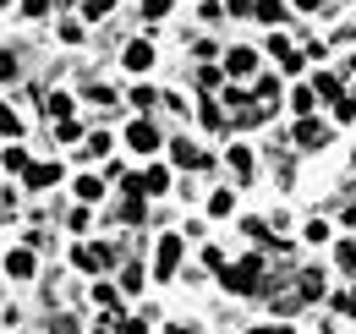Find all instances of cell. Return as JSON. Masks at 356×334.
Listing matches in <instances>:
<instances>
[{"mask_svg":"<svg viewBox=\"0 0 356 334\" xmlns=\"http://www.w3.org/2000/svg\"><path fill=\"white\" fill-rule=\"evenodd\" d=\"M0 165H6V170H17V175H22V170L33 165V159H28V148H17V143H6V154H0Z\"/></svg>","mask_w":356,"mask_h":334,"instance_id":"cell-21","label":"cell"},{"mask_svg":"<svg viewBox=\"0 0 356 334\" xmlns=\"http://www.w3.org/2000/svg\"><path fill=\"white\" fill-rule=\"evenodd\" d=\"M302 236H307L312 247H318V241H329V219H307V230H302Z\"/></svg>","mask_w":356,"mask_h":334,"instance_id":"cell-31","label":"cell"},{"mask_svg":"<svg viewBox=\"0 0 356 334\" xmlns=\"http://www.w3.org/2000/svg\"><path fill=\"white\" fill-rule=\"evenodd\" d=\"M121 61H127V72H137V77H143V72L154 66V44H148V39H132V44H127V55H121Z\"/></svg>","mask_w":356,"mask_h":334,"instance_id":"cell-12","label":"cell"},{"mask_svg":"<svg viewBox=\"0 0 356 334\" xmlns=\"http://www.w3.org/2000/svg\"><path fill=\"white\" fill-rule=\"evenodd\" d=\"M104 154H110V137H104V132H93L88 143H83V159H104Z\"/></svg>","mask_w":356,"mask_h":334,"instance_id":"cell-27","label":"cell"},{"mask_svg":"<svg viewBox=\"0 0 356 334\" xmlns=\"http://www.w3.org/2000/svg\"><path fill=\"white\" fill-rule=\"evenodd\" d=\"M0 6H11V0H0Z\"/></svg>","mask_w":356,"mask_h":334,"instance_id":"cell-46","label":"cell"},{"mask_svg":"<svg viewBox=\"0 0 356 334\" xmlns=\"http://www.w3.org/2000/svg\"><path fill=\"white\" fill-rule=\"evenodd\" d=\"M312 93H318V104H334V99H346V77H340V72H318V77H312Z\"/></svg>","mask_w":356,"mask_h":334,"instance_id":"cell-9","label":"cell"},{"mask_svg":"<svg viewBox=\"0 0 356 334\" xmlns=\"http://www.w3.org/2000/svg\"><path fill=\"white\" fill-rule=\"evenodd\" d=\"M6 274H11V280H28V274H33V247H11L6 252Z\"/></svg>","mask_w":356,"mask_h":334,"instance_id":"cell-13","label":"cell"},{"mask_svg":"<svg viewBox=\"0 0 356 334\" xmlns=\"http://www.w3.org/2000/svg\"><path fill=\"white\" fill-rule=\"evenodd\" d=\"M252 99H258V104H264V110H274V104H280V99H285V93H280V77H258V83H252Z\"/></svg>","mask_w":356,"mask_h":334,"instance_id":"cell-14","label":"cell"},{"mask_svg":"<svg viewBox=\"0 0 356 334\" xmlns=\"http://www.w3.org/2000/svg\"><path fill=\"white\" fill-rule=\"evenodd\" d=\"M197 121L209 126V132H220V126H225V121H230V110H225L220 99H203V104H197Z\"/></svg>","mask_w":356,"mask_h":334,"instance_id":"cell-15","label":"cell"},{"mask_svg":"<svg viewBox=\"0 0 356 334\" xmlns=\"http://www.w3.org/2000/svg\"><path fill=\"white\" fill-rule=\"evenodd\" d=\"M77 198H83V203H99V198H104L99 175H77Z\"/></svg>","mask_w":356,"mask_h":334,"instance_id":"cell-24","label":"cell"},{"mask_svg":"<svg viewBox=\"0 0 356 334\" xmlns=\"http://www.w3.org/2000/svg\"><path fill=\"white\" fill-rule=\"evenodd\" d=\"M170 159H176L181 170H209V154H203V148H192L186 137H176V143H170Z\"/></svg>","mask_w":356,"mask_h":334,"instance_id":"cell-10","label":"cell"},{"mask_svg":"<svg viewBox=\"0 0 356 334\" xmlns=\"http://www.w3.org/2000/svg\"><path fill=\"white\" fill-rule=\"evenodd\" d=\"M197 17H203V22H220L225 6H214V0H197Z\"/></svg>","mask_w":356,"mask_h":334,"instance_id":"cell-36","label":"cell"},{"mask_svg":"<svg viewBox=\"0 0 356 334\" xmlns=\"http://www.w3.org/2000/svg\"><path fill=\"white\" fill-rule=\"evenodd\" d=\"M181 252H186V230H165L159 247H154V280H176Z\"/></svg>","mask_w":356,"mask_h":334,"instance_id":"cell-2","label":"cell"},{"mask_svg":"<svg viewBox=\"0 0 356 334\" xmlns=\"http://www.w3.org/2000/svg\"><path fill=\"white\" fill-rule=\"evenodd\" d=\"M6 77H17V55H11V49H0V83H6Z\"/></svg>","mask_w":356,"mask_h":334,"instance_id":"cell-37","label":"cell"},{"mask_svg":"<svg viewBox=\"0 0 356 334\" xmlns=\"http://www.w3.org/2000/svg\"><path fill=\"white\" fill-rule=\"evenodd\" d=\"M225 77H258V49H247V44L225 49Z\"/></svg>","mask_w":356,"mask_h":334,"instance_id":"cell-7","label":"cell"},{"mask_svg":"<svg viewBox=\"0 0 356 334\" xmlns=\"http://www.w3.org/2000/svg\"><path fill=\"white\" fill-rule=\"evenodd\" d=\"M291 49H296V44L285 39V33H268V55H274V61H285V55H291Z\"/></svg>","mask_w":356,"mask_h":334,"instance_id":"cell-30","label":"cell"},{"mask_svg":"<svg viewBox=\"0 0 356 334\" xmlns=\"http://www.w3.org/2000/svg\"><path fill=\"white\" fill-rule=\"evenodd\" d=\"M22 17H49V0H22Z\"/></svg>","mask_w":356,"mask_h":334,"instance_id":"cell-39","label":"cell"},{"mask_svg":"<svg viewBox=\"0 0 356 334\" xmlns=\"http://www.w3.org/2000/svg\"><path fill=\"white\" fill-rule=\"evenodd\" d=\"M127 99H132L137 110H143V116H148V110H154V104H159V99H165V93H159V88H148V83H137L132 93H127Z\"/></svg>","mask_w":356,"mask_h":334,"instance_id":"cell-18","label":"cell"},{"mask_svg":"<svg viewBox=\"0 0 356 334\" xmlns=\"http://www.w3.org/2000/svg\"><path fill=\"white\" fill-rule=\"evenodd\" d=\"M230 209H236V186H220V192L209 198V214H214V219H225Z\"/></svg>","mask_w":356,"mask_h":334,"instance_id":"cell-20","label":"cell"},{"mask_svg":"<svg viewBox=\"0 0 356 334\" xmlns=\"http://www.w3.org/2000/svg\"><path fill=\"white\" fill-rule=\"evenodd\" d=\"M127 192H143V198H159V192H170V170H165V165L137 170V175H127Z\"/></svg>","mask_w":356,"mask_h":334,"instance_id":"cell-4","label":"cell"},{"mask_svg":"<svg viewBox=\"0 0 356 334\" xmlns=\"http://www.w3.org/2000/svg\"><path fill=\"white\" fill-rule=\"evenodd\" d=\"M252 17L268 22V28H285V22H291V6H285V0H252Z\"/></svg>","mask_w":356,"mask_h":334,"instance_id":"cell-11","label":"cell"},{"mask_svg":"<svg viewBox=\"0 0 356 334\" xmlns=\"http://www.w3.org/2000/svg\"><path fill=\"white\" fill-rule=\"evenodd\" d=\"M225 11L230 17H252V0H225Z\"/></svg>","mask_w":356,"mask_h":334,"instance_id":"cell-40","label":"cell"},{"mask_svg":"<svg viewBox=\"0 0 356 334\" xmlns=\"http://www.w3.org/2000/svg\"><path fill=\"white\" fill-rule=\"evenodd\" d=\"M72 263H77L83 274H104V269H115V247H104V241L93 247V241H83V247L72 252Z\"/></svg>","mask_w":356,"mask_h":334,"instance_id":"cell-3","label":"cell"},{"mask_svg":"<svg viewBox=\"0 0 356 334\" xmlns=\"http://www.w3.org/2000/svg\"><path fill=\"white\" fill-rule=\"evenodd\" d=\"M143 17H148V22H165V17H170V0H143Z\"/></svg>","mask_w":356,"mask_h":334,"instance_id":"cell-29","label":"cell"},{"mask_svg":"<svg viewBox=\"0 0 356 334\" xmlns=\"http://www.w3.org/2000/svg\"><path fill=\"white\" fill-rule=\"evenodd\" d=\"M159 143H165V137H159V126L148 121V116L127 126V148H132L137 159H143V154H159Z\"/></svg>","mask_w":356,"mask_h":334,"instance_id":"cell-5","label":"cell"},{"mask_svg":"<svg viewBox=\"0 0 356 334\" xmlns=\"http://www.w3.org/2000/svg\"><path fill=\"white\" fill-rule=\"evenodd\" d=\"M291 110H296V116H312V110H318V93H312V88H296V93H291Z\"/></svg>","mask_w":356,"mask_h":334,"instance_id":"cell-23","label":"cell"},{"mask_svg":"<svg viewBox=\"0 0 356 334\" xmlns=\"http://www.w3.org/2000/svg\"><path fill=\"white\" fill-rule=\"evenodd\" d=\"M220 285L230 296H258V291H264V257L247 252L241 263H225V269H220Z\"/></svg>","mask_w":356,"mask_h":334,"instance_id":"cell-1","label":"cell"},{"mask_svg":"<svg viewBox=\"0 0 356 334\" xmlns=\"http://www.w3.org/2000/svg\"><path fill=\"white\" fill-rule=\"evenodd\" d=\"M55 334H83V329H77V318H55Z\"/></svg>","mask_w":356,"mask_h":334,"instance_id":"cell-41","label":"cell"},{"mask_svg":"<svg viewBox=\"0 0 356 334\" xmlns=\"http://www.w3.org/2000/svg\"><path fill=\"white\" fill-rule=\"evenodd\" d=\"M346 72H351V77H356V55H351V61H346Z\"/></svg>","mask_w":356,"mask_h":334,"instance_id":"cell-45","label":"cell"},{"mask_svg":"<svg viewBox=\"0 0 356 334\" xmlns=\"http://www.w3.org/2000/svg\"><path fill=\"white\" fill-rule=\"evenodd\" d=\"M154 318H159V312H154V307H143L137 318H121L115 329H121V334H148V324H154Z\"/></svg>","mask_w":356,"mask_h":334,"instance_id":"cell-19","label":"cell"},{"mask_svg":"<svg viewBox=\"0 0 356 334\" xmlns=\"http://www.w3.org/2000/svg\"><path fill=\"white\" fill-rule=\"evenodd\" d=\"M77 137H83V126H77L72 116H66V121H60V143H77Z\"/></svg>","mask_w":356,"mask_h":334,"instance_id":"cell-38","label":"cell"},{"mask_svg":"<svg viewBox=\"0 0 356 334\" xmlns=\"http://www.w3.org/2000/svg\"><path fill=\"white\" fill-rule=\"evenodd\" d=\"M93 307H110V312H115V307H121V291L99 280V285H93Z\"/></svg>","mask_w":356,"mask_h":334,"instance_id":"cell-25","label":"cell"},{"mask_svg":"<svg viewBox=\"0 0 356 334\" xmlns=\"http://www.w3.org/2000/svg\"><path fill=\"white\" fill-rule=\"evenodd\" d=\"M334 263H340V274H356V241H340V247H334Z\"/></svg>","mask_w":356,"mask_h":334,"instance_id":"cell-26","label":"cell"},{"mask_svg":"<svg viewBox=\"0 0 356 334\" xmlns=\"http://www.w3.org/2000/svg\"><path fill=\"white\" fill-rule=\"evenodd\" d=\"M225 159H230V170H236V181H252V154H247L241 143H230V154H225Z\"/></svg>","mask_w":356,"mask_h":334,"instance_id":"cell-16","label":"cell"},{"mask_svg":"<svg viewBox=\"0 0 356 334\" xmlns=\"http://www.w3.org/2000/svg\"><path fill=\"white\" fill-rule=\"evenodd\" d=\"M334 121H340V126H351V121H356V93L334 99Z\"/></svg>","mask_w":356,"mask_h":334,"instance_id":"cell-28","label":"cell"},{"mask_svg":"<svg viewBox=\"0 0 356 334\" xmlns=\"http://www.w3.org/2000/svg\"><path fill=\"white\" fill-rule=\"evenodd\" d=\"M329 137H334V132H329L323 121H312V116L296 121V148H302V154H323V148H329Z\"/></svg>","mask_w":356,"mask_h":334,"instance_id":"cell-6","label":"cell"},{"mask_svg":"<svg viewBox=\"0 0 356 334\" xmlns=\"http://www.w3.org/2000/svg\"><path fill=\"white\" fill-rule=\"evenodd\" d=\"M170 334H197V329H192V324H170Z\"/></svg>","mask_w":356,"mask_h":334,"instance_id":"cell-43","label":"cell"},{"mask_svg":"<svg viewBox=\"0 0 356 334\" xmlns=\"http://www.w3.org/2000/svg\"><path fill=\"white\" fill-rule=\"evenodd\" d=\"M137 285H143V263H127L121 269V291H137Z\"/></svg>","mask_w":356,"mask_h":334,"instance_id":"cell-32","label":"cell"},{"mask_svg":"<svg viewBox=\"0 0 356 334\" xmlns=\"http://www.w3.org/2000/svg\"><path fill=\"white\" fill-rule=\"evenodd\" d=\"M44 116H72V93H44Z\"/></svg>","mask_w":356,"mask_h":334,"instance_id":"cell-22","label":"cell"},{"mask_svg":"<svg viewBox=\"0 0 356 334\" xmlns=\"http://www.w3.org/2000/svg\"><path fill=\"white\" fill-rule=\"evenodd\" d=\"M220 77H225V66H203V72H197V88H220Z\"/></svg>","mask_w":356,"mask_h":334,"instance_id":"cell-35","label":"cell"},{"mask_svg":"<svg viewBox=\"0 0 356 334\" xmlns=\"http://www.w3.org/2000/svg\"><path fill=\"white\" fill-rule=\"evenodd\" d=\"M291 6H296V11H318L323 0H291Z\"/></svg>","mask_w":356,"mask_h":334,"instance_id":"cell-42","label":"cell"},{"mask_svg":"<svg viewBox=\"0 0 356 334\" xmlns=\"http://www.w3.org/2000/svg\"><path fill=\"white\" fill-rule=\"evenodd\" d=\"M0 137H11V143L22 137V116H17V110H11L6 99H0Z\"/></svg>","mask_w":356,"mask_h":334,"instance_id":"cell-17","label":"cell"},{"mask_svg":"<svg viewBox=\"0 0 356 334\" xmlns=\"http://www.w3.org/2000/svg\"><path fill=\"white\" fill-rule=\"evenodd\" d=\"M60 175H66V170H60V159H49V165H28V170H22V181H28L33 192H44V186H60Z\"/></svg>","mask_w":356,"mask_h":334,"instance_id":"cell-8","label":"cell"},{"mask_svg":"<svg viewBox=\"0 0 356 334\" xmlns=\"http://www.w3.org/2000/svg\"><path fill=\"white\" fill-rule=\"evenodd\" d=\"M93 334H121V329H115V324H99V329H93Z\"/></svg>","mask_w":356,"mask_h":334,"instance_id":"cell-44","label":"cell"},{"mask_svg":"<svg viewBox=\"0 0 356 334\" xmlns=\"http://www.w3.org/2000/svg\"><path fill=\"white\" fill-rule=\"evenodd\" d=\"M88 99H93V104H99V110H110V104H115V93H110V88H104V83H93V88H88Z\"/></svg>","mask_w":356,"mask_h":334,"instance_id":"cell-33","label":"cell"},{"mask_svg":"<svg viewBox=\"0 0 356 334\" xmlns=\"http://www.w3.org/2000/svg\"><path fill=\"white\" fill-rule=\"evenodd\" d=\"M110 6H115V0H88V6H83V17L99 22V17H110Z\"/></svg>","mask_w":356,"mask_h":334,"instance_id":"cell-34","label":"cell"}]
</instances>
